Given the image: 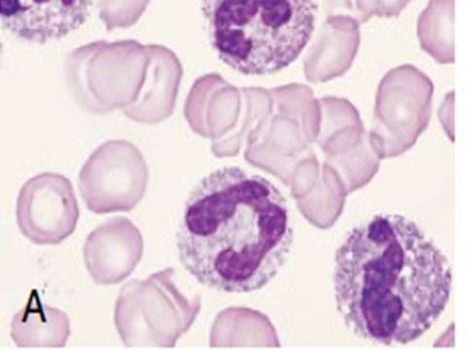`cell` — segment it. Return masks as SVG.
<instances>
[{"label": "cell", "mask_w": 467, "mask_h": 350, "mask_svg": "<svg viewBox=\"0 0 467 350\" xmlns=\"http://www.w3.org/2000/svg\"><path fill=\"white\" fill-rule=\"evenodd\" d=\"M70 334L67 314L44 304L36 289L11 321V339L18 347H63Z\"/></svg>", "instance_id": "cell-9"}, {"label": "cell", "mask_w": 467, "mask_h": 350, "mask_svg": "<svg viewBox=\"0 0 467 350\" xmlns=\"http://www.w3.org/2000/svg\"><path fill=\"white\" fill-rule=\"evenodd\" d=\"M336 304L357 337L413 343L450 300L451 272L434 242L400 214H377L352 230L334 259Z\"/></svg>", "instance_id": "cell-1"}, {"label": "cell", "mask_w": 467, "mask_h": 350, "mask_svg": "<svg viewBox=\"0 0 467 350\" xmlns=\"http://www.w3.org/2000/svg\"><path fill=\"white\" fill-rule=\"evenodd\" d=\"M455 0H431L418 19V38L422 50L437 63L454 64Z\"/></svg>", "instance_id": "cell-10"}, {"label": "cell", "mask_w": 467, "mask_h": 350, "mask_svg": "<svg viewBox=\"0 0 467 350\" xmlns=\"http://www.w3.org/2000/svg\"><path fill=\"white\" fill-rule=\"evenodd\" d=\"M148 170L133 145H102L84 167L80 193L88 210L96 214L129 212L143 199Z\"/></svg>", "instance_id": "cell-5"}, {"label": "cell", "mask_w": 467, "mask_h": 350, "mask_svg": "<svg viewBox=\"0 0 467 350\" xmlns=\"http://www.w3.org/2000/svg\"><path fill=\"white\" fill-rule=\"evenodd\" d=\"M294 237L281 190L259 174L224 167L190 192L177 248L182 265L201 285L223 293H252L279 274Z\"/></svg>", "instance_id": "cell-2"}, {"label": "cell", "mask_w": 467, "mask_h": 350, "mask_svg": "<svg viewBox=\"0 0 467 350\" xmlns=\"http://www.w3.org/2000/svg\"><path fill=\"white\" fill-rule=\"evenodd\" d=\"M219 58L243 75H273L295 63L317 22L314 0H202Z\"/></svg>", "instance_id": "cell-3"}, {"label": "cell", "mask_w": 467, "mask_h": 350, "mask_svg": "<svg viewBox=\"0 0 467 350\" xmlns=\"http://www.w3.org/2000/svg\"><path fill=\"white\" fill-rule=\"evenodd\" d=\"M194 308L174 283V270L165 269L120 289L114 324L128 347H171L192 324Z\"/></svg>", "instance_id": "cell-4"}, {"label": "cell", "mask_w": 467, "mask_h": 350, "mask_svg": "<svg viewBox=\"0 0 467 350\" xmlns=\"http://www.w3.org/2000/svg\"><path fill=\"white\" fill-rule=\"evenodd\" d=\"M140 229L123 216H115L94 229L83 245L85 267L94 283L115 285L133 273L143 255Z\"/></svg>", "instance_id": "cell-8"}, {"label": "cell", "mask_w": 467, "mask_h": 350, "mask_svg": "<svg viewBox=\"0 0 467 350\" xmlns=\"http://www.w3.org/2000/svg\"><path fill=\"white\" fill-rule=\"evenodd\" d=\"M17 224L23 235L37 245H56L75 232L79 206L69 180L44 173L29 180L17 200Z\"/></svg>", "instance_id": "cell-6"}, {"label": "cell", "mask_w": 467, "mask_h": 350, "mask_svg": "<svg viewBox=\"0 0 467 350\" xmlns=\"http://www.w3.org/2000/svg\"><path fill=\"white\" fill-rule=\"evenodd\" d=\"M93 0H0V15L15 37L35 44L61 40L89 18Z\"/></svg>", "instance_id": "cell-7"}]
</instances>
